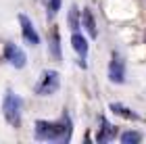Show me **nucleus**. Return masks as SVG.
<instances>
[{
    "mask_svg": "<svg viewBox=\"0 0 146 144\" xmlns=\"http://www.w3.org/2000/svg\"><path fill=\"white\" fill-rule=\"evenodd\" d=\"M82 25L86 27L88 36H92V38L98 36V31H96V19H94V15H92L90 9H84V13H82Z\"/></svg>",
    "mask_w": 146,
    "mask_h": 144,
    "instance_id": "nucleus-8",
    "label": "nucleus"
},
{
    "mask_svg": "<svg viewBox=\"0 0 146 144\" xmlns=\"http://www.w3.org/2000/svg\"><path fill=\"white\" fill-rule=\"evenodd\" d=\"M61 2L63 0H50L48 2V17H54V13L61 9Z\"/></svg>",
    "mask_w": 146,
    "mask_h": 144,
    "instance_id": "nucleus-14",
    "label": "nucleus"
},
{
    "mask_svg": "<svg viewBox=\"0 0 146 144\" xmlns=\"http://www.w3.org/2000/svg\"><path fill=\"white\" fill-rule=\"evenodd\" d=\"M111 111L117 113V115H121V117H127V119H138V115L131 113V111L127 107H123V104H111Z\"/></svg>",
    "mask_w": 146,
    "mask_h": 144,
    "instance_id": "nucleus-12",
    "label": "nucleus"
},
{
    "mask_svg": "<svg viewBox=\"0 0 146 144\" xmlns=\"http://www.w3.org/2000/svg\"><path fill=\"white\" fill-rule=\"evenodd\" d=\"M69 27H71L73 31L79 29V9H77L75 4L69 9Z\"/></svg>",
    "mask_w": 146,
    "mask_h": 144,
    "instance_id": "nucleus-11",
    "label": "nucleus"
},
{
    "mask_svg": "<svg viewBox=\"0 0 146 144\" xmlns=\"http://www.w3.org/2000/svg\"><path fill=\"white\" fill-rule=\"evenodd\" d=\"M4 56H6V61H9L13 67H17V69H23L25 63H27L25 52L19 48L17 44H13V42H9V44L4 46Z\"/></svg>",
    "mask_w": 146,
    "mask_h": 144,
    "instance_id": "nucleus-4",
    "label": "nucleus"
},
{
    "mask_svg": "<svg viewBox=\"0 0 146 144\" xmlns=\"http://www.w3.org/2000/svg\"><path fill=\"white\" fill-rule=\"evenodd\" d=\"M109 80L113 84H121L125 80V63L117 52H113V58L109 63Z\"/></svg>",
    "mask_w": 146,
    "mask_h": 144,
    "instance_id": "nucleus-6",
    "label": "nucleus"
},
{
    "mask_svg": "<svg viewBox=\"0 0 146 144\" xmlns=\"http://www.w3.org/2000/svg\"><path fill=\"white\" fill-rule=\"evenodd\" d=\"M58 86H61V80H58V73L56 71H44L42 75H40V82L36 84V88H34V92L38 96H50V94H54Z\"/></svg>",
    "mask_w": 146,
    "mask_h": 144,
    "instance_id": "nucleus-3",
    "label": "nucleus"
},
{
    "mask_svg": "<svg viewBox=\"0 0 146 144\" xmlns=\"http://www.w3.org/2000/svg\"><path fill=\"white\" fill-rule=\"evenodd\" d=\"M36 138L50 140V142H67L71 138V121L67 115H63V123L52 121H36Z\"/></svg>",
    "mask_w": 146,
    "mask_h": 144,
    "instance_id": "nucleus-1",
    "label": "nucleus"
},
{
    "mask_svg": "<svg viewBox=\"0 0 146 144\" xmlns=\"http://www.w3.org/2000/svg\"><path fill=\"white\" fill-rule=\"evenodd\" d=\"M19 23H21V34H23V40L31 44V46H38L40 44V36H38V31L34 27V23H31V19L27 15H19Z\"/></svg>",
    "mask_w": 146,
    "mask_h": 144,
    "instance_id": "nucleus-5",
    "label": "nucleus"
},
{
    "mask_svg": "<svg viewBox=\"0 0 146 144\" xmlns=\"http://www.w3.org/2000/svg\"><path fill=\"white\" fill-rule=\"evenodd\" d=\"M71 46H73V50L79 54V67L86 69V67H88V65H86V54H88V42H86V38L79 36L77 31H73V36H71Z\"/></svg>",
    "mask_w": 146,
    "mask_h": 144,
    "instance_id": "nucleus-7",
    "label": "nucleus"
},
{
    "mask_svg": "<svg viewBox=\"0 0 146 144\" xmlns=\"http://www.w3.org/2000/svg\"><path fill=\"white\" fill-rule=\"evenodd\" d=\"M50 54L56 58V61H61L63 58V50H61V36H58V31L54 29L50 34Z\"/></svg>",
    "mask_w": 146,
    "mask_h": 144,
    "instance_id": "nucleus-9",
    "label": "nucleus"
},
{
    "mask_svg": "<svg viewBox=\"0 0 146 144\" xmlns=\"http://www.w3.org/2000/svg\"><path fill=\"white\" fill-rule=\"evenodd\" d=\"M115 138V125H109L107 121L102 119V132L98 134V142H107V140H113Z\"/></svg>",
    "mask_w": 146,
    "mask_h": 144,
    "instance_id": "nucleus-10",
    "label": "nucleus"
},
{
    "mask_svg": "<svg viewBox=\"0 0 146 144\" xmlns=\"http://www.w3.org/2000/svg\"><path fill=\"white\" fill-rule=\"evenodd\" d=\"M140 140H142V134H138V132H125L121 136L123 144H134V142H140Z\"/></svg>",
    "mask_w": 146,
    "mask_h": 144,
    "instance_id": "nucleus-13",
    "label": "nucleus"
},
{
    "mask_svg": "<svg viewBox=\"0 0 146 144\" xmlns=\"http://www.w3.org/2000/svg\"><path fill=\"white\" fill-rule=\"evenodd\" d=\"M21 98H19L13 90L4 94V100H2V113H4V119L11 123V125L19 127L21 123Z\"/></svg>",
    "mask_w": 146,
    "mask_h": 144,
    "instance_id": "nucleus-2",
    "label": "nucleus"
}]
</instances>
